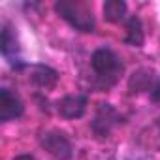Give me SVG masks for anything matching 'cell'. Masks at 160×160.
<instances>
[{
  "mask_svg": "<svg viewBox=\"0 0 160 160\" xmlns=\"http://www.w3.org/2000/svg\"><path fill=\"white\" fill-rule=\"evenodd\" d=\"M55 12L79 32H92L96 27L92 8L83 0H58L55 4Z\"/></svg>",
  "mask_w": 160,
  "mask_h": 160,
  "instance_id": "cell-1",
  "label": "cell"
},
{
  "mask_svg": "<svg viewBox=\"0 0 160 160\" xmlns=\"http://www.w3.org/2000/svg\"><path fill=\"white\" fill-rule=\"evenodd\" d=\"M91 66L94 70V73L98 75V79L106 85V87H111L119 73L122 72V62L121 58L111 51V49H106V47H100L92 53L91 57Z\"/></svg>",
  "mask_w": 160,
  "mask_h": 160,
  "instance_id": "cell-2",
  "label": "cell"
},
{
  "mask_svg": "<svg viewBox=\"0 0 160 160\" xmlns=\"http://www.w3.org/2000/svg\"><path fill=\"white\" fill-rule=\"evenodd\" d=\"M42 147L58 160H68L72 156V143L60 132H45L42 136Z\"/></svg>",
  "mask_w": 160,
  "mask_h": 160,
  "instance_id": "cell-3",
  "label": "cell"
},
{
  "mask_svg": "<svg viewBox=\"0 0 160 160\" xmlns=\"http://www.w3.org/2000/svg\"><path fill=\"white\" fill-rule=\"evenodd\" d=\"M89 106V98L85 94H68L57 102V111L64 119H79L83 117Z\"/></svg>",
  "mask_w": 160,
  "mask_h": 160,
  "instance_id": "cell-4",
  "label": "cell"
},
{
  "mask_svg": "<svg viewBox=\"0 0 160 160\" xmlns=\"http://www.w3.org/2000/svg\"><path fill=\"white\" fill-rule=\"evenodd\" d=\"M119 122H121L119 113H117L109 104H100V106H98V111H96V117H94V121H92V130H94L96 136L108 138L109 132H111V128H113L115 124H119Z\"/></svg>",
  "mask_w": 160,
  "mask_h": 160,
  "instance_id": "cell-5",
  "label": "cell"
},
{
  "mask_svg": "<svg viewBox=\"0 0 160 160\" xmlns=\"http://www.w3.org/2000/svg\"><path fill=\"white\" fill-rule=\"evenodd\" d=\"M23 113H25V106L15 92H12L8 89L0 91V121L8 122V121L21 117Z\"/></svg>",
  "mask_w": 160,
  "mask_h": 160,
  "instance_id": "cell-6",
  "label": "cell"
},
{
  "mask_svg": "<svg viewBox=\"0 0 160 160\" xmlns=\"http://www.w3.org/2000/svg\"><path fill=\"white\" fill-rule=\"evenodd\" d=\"M30 79L32 83L43 91H51L57 87V81H58V72L53 70L51 66H45V64H36L30 68Z\"/></svg>",
  "mask_w": 160,
  "mask_h": 160,
  "instance_id": "cell-7",
  "label": "cell"
},
{
  "mask_svg": "<svg viewBox=\"0 0 160 160\" xmlns=\"http://www.w3.org/2000/svg\"><path fill=\"white\" fill-rule=\"evenodd\" d=\"M152 79H154V77H152V72L141 68V70H138V72H134V73L130 75V79H128V91H130L132 94H139V92L151 91Z\"/></svg>",
  "mask_w": 160,
  "mask_h": 160,
  "instance_id": "cell-8",
  "label": "cell"
},
{
  "mask_svg": "<svg viewBox=\"0 0 160 160\" xmlns=\"http://www.w3.org/2000/svg\"><path fill=\"white\" fill-rule=\"evenodd\" d=\"M124 42L128 45H134V47H141L143 42H145V34H143V25H141V19L132 15L128 21H126V36H124Z\"/></svg>",
  "mask_w": 160,
  "mask_h": 160,
  "instance_id": "cell-9",
  "label": "cell"
},
{
  "mask_svg": "<svg viewBox=\"0 0 160 160\" xmlns=\"http://www.w3.org/2000/svg\"><path fill=\"white\" fill-rule=\"evenodd\" d=\"M126 10H128V6H126L124 0H108V2L104 4V8H102L104 19L108 23H121V21H124Z\"/></svg>",
  "mask_w": 160,
  "mask_h": 160,
  "instance_id": "cell-10",
  "label": "cell"
},
{
  "mask_svg": "<svg viewBox=\"0 0 160 160\" xmlns=\"http://www.w3.org/2000/svg\"><path fill=\"white\" fill-rule=\"evenodd\" d=\"M17 53V42H15V34L12 32V28L6 25L2 30V55L6 58H13V55Z\"/></svg>",
  "mask_w": 160,
  "mask_h": 160,
  "instance_id": "cell-11",
  "label": "cell"
},
{
  "mask_svg": "<svg viewBox=\"0 0 160 160\" xmlns=\"http://www.w3.org/2000/svg\"><path fill=\"white\" fill-rule=\"evenodd\" d=\"M152 100H154L156 104H160V85L154 87V91H152Z\"/></svg>",
  "mask_w": 160,
  "mask_h": 160,
  "instance_id": "cell-12",
  "label": "cell"
},
{
  "mask_svg": "<svg viewBox=\"0 0 160 160\" xmlns=\"http://www.w3.org/2000/svg\"><path fill=\"white\" fill-rule=\"evenodd\" d=\"M13 160H36V158L30 156V154H19V156H15Z\"/></svg>",
  "mask_w": 160,
  "mask_h": 160,
  "instance_id": "cell-13",
  "label": "cell"
},
{
  "mask_svg": "<svg viewBox=\"0 0 160 160\" xmlns=\"http://www.w3.org/2000/svg\"><path fill=\"white\" fill-rule=\"evenodd\" d=\"M158 126H160V119H158Z\"/></svg>",
  "mask_w": 160,
  "mask_h": 160,
  "instance_id": "cell-14",
  "label": "cell"
}]
</instances>
